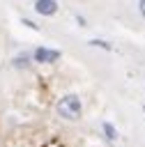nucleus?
<instances>
[{"mask_svg":"<svg viewBox=\"0 0 145 147\" xmlns=\"http://www.w3.org/2000/svg\"><path fill=\"white\" fill-rule=\"evenodd\" d=\"M58 113L64 117V119H78L81 117V99L76 94H67L60 99L58 103Z\"/></svg>","mask_w":145,"mask_h":147,"instance_id":"1","label":"nucleus"},{"mask_svg":"<svg viewBox=\"0 0 145 147\" xmlns=\"http://www.w3.org/2000/svg\"><path fill=\"white\" fill-rule=\"evenodd\" d=\"M35 60H37V62H55V60H60V51L37 48V51H35Z\"/></svg>","mask_w":145,"mask_h":147,"instance_id":"2","label":"nucleus"},{"mask_svg":"<svg viewBox=\"0 0 145 147\" xmlns=\"http://www.w3.org/2000/svg\"><path fill=\"white\" fill-rule=\"evenodd\" d=\"M35 9H37L39 14H44V16H51V14L58 11V2H55V0H37V2H35Z\"/></svg>","mask_w":145,"mask_h":147,"instance_id":"3","label":"nucleus"},{"mask_svg":"<svg viewBox=\"0 0 145 147\" xmlns=\"http://www.w3.org/2000/svg\"><path fill=\"white\" fill-rule=\"evenodd\" d=\"M104 133H106V138H110V140L117 138V131H115V126H113L110 122H104Z\"/></svg>","mask_w":145,"mask_h":147,"instance_id":"4","label":"nucleus"},{"mask_svg":"<svg viewBox=\"0 0 145 147\" xmlns=\"http://www.w3.org/2000/svg\"><path fill=\"white\" fill-rule=\"evenodd\" d=\"M14 64H16V67H25V64H28V55H18V57L14 60Z\"/></svg>","mask_w":145,"mask_h":147,"instance_id":"5","label":"nucleus"},{"mask_svg":"<svg viewBox=\"0 0 145 147\" xmlns=\"http://www.w3.org/2000/svg\"><path fill=\"white\" fill-rule=\"evenodd\" d=\"M90 44H92V46H101V48H106V51H110V46H108L106 41H101V39H92Z\"/></svg>","mask_w":145,"mask_h":147,"instance_id":"6","label":"nucleus"},{"mask_svg":"<svg viewBox=\"0 0 145 147\" xmlns=\"http://www.w3.org/2000/svg\"><path fill=\"white\" fill-rule=\"evenodd\" d=\"M23 25H28V28H32V30H37V25H35L32 21H28V18H23Z\"/></svg>","mask_w":145,"mask_h":147,"instance_id":"7","label":"nucleus"},{"mask_svg":"<svg viewBox=\"0 0 145 147\" xmlns=\"http://www.w3.org/2000/svg\"><path fill=\"white\" fill-rule=\"evenodd\" d=\"M138 5H140V14L145 16V0H138Z\"/></svg>","mask_w":145,"mask_h":147,"instance_id":"8","label":"nucleus"},{"mask_svg":"<svg viewBox=\"0 0 145 147\" xmlns=\"http://www.w3.org/2000/svg\"><path fill=\"white\" fill-rule=\"evenodd\" d=\"M143 110H145V106H143Z\"/></svg>","mask_w":145,"mask_h":147,"instance_id":"9","label":"nucleus"}]
</instances>
